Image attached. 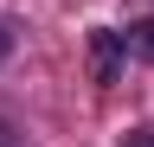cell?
Instances as JSON below:
<instances>
[{"label": "cell", "mask_w": 154, "mask_h": 147, "mask_svg": "<svg viewBox=\"0 0 154 147\" xmlns=\"http://www.w3.org/2000/svg\"><path fill=\"white\" fill-rule=\"evenodd\" d=\"M96 77H116V39H109V32H96Z\"/></svg>", "instance_id": "cell-1"}, {"label": "cell", "mask_w": 154, "mask_h": 147, "mask_svg": "<svg viewBox=\"0 0 154 147\" xmlns=\"http://www.w3.org/2000/svg\"><path fill=\"white\" fill-rule=\"evenodd\" d=\"M128 45L141 51V58H154V19H148V26H135V32H128Z\"/></svg>", "instance_id": "cell-2"}, {"label": "cell", "mask_w": 154, "mask_h": 147, "mask_svg": "<svg viewBox=\"0 0 154 147\" xmlns=\"http://www.w3.org/2000/svg\"><path fill=\"white\" fill-rule=\"evenodd\" d=\"M128 147H154V128H135V134H128Z\"/></svg>", "instance_id": "cell-3"}]
</instances>
